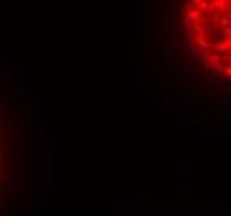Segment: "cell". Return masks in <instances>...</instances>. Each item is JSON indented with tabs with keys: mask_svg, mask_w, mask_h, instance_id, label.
Returning <instances> with one entry per match:
<instances>
[{
	"mask_svg": "<svg viewBox=\"0 0 231 216\" xmlns=\"http://www.w3.org/2000/svg\"><path fill=\"white\" fill-rule=\"evenodd\" d=\"M185 27L191 50L219 76H229V0H188Z\"/></svg>",
	"mask_w": 231,
	"mask_h": 216,
	"instance_id": "1",
	"label": "cell"
},
{
	"mask_svg": "<svg viewBox=\"0 0 231 216\" xmlns=\"http://www.w3.org/2000/svg\"><path fill=\"white\" fill-rule=\"evenodd\" d=\"M0 158H2V155H0ZM0 175H2V165H0Z\"/></svg>",
	"mask_w": 231,
	"mask_h": 216,
	"instance_id": "2",
	"label": "cell"
}]
</instances>
